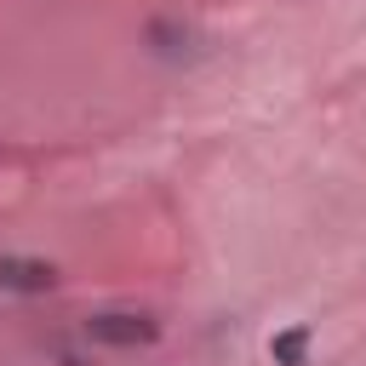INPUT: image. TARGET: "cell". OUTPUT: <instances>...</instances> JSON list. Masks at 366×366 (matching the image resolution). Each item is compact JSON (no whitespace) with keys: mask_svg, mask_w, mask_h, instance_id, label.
Instances as JSON below:
<instances>
[{"mask_svg":"<svg viewBox=\"0 0 366 366\" xmlns=\"http://www.w3.org/2000/svg\"><path fill=\"white\" fill-rule=\"evenodd\" d=\"M57 286V269L51 263H40V257H0V292H23V297H34V292H51Z\"/></svg>","mask_w":366,"mask_h":366,"instance_id":"7a4b0ae2","label":"cell"},{"mask_svg":"<svg viewBox=\"0 0 366 366\" xmlns=\"http://www.w3.org/2000/svg\"><path fill=\"white\" fill-rule=\"evenodd\" d=\"M309 343H315L309 326H286V332L269 337V360L274 366H309Z\"/></svg>","mask_w":366,"mask_h":366,"instance_id":"3957f363","label":"cell"},{"mask_svg":"<svg viewBox=\"0 0 366 366\" xmlns=\"http://www.w3.org/2000/svg\"><path fill=\"white\" fill-rule=\"evenodd\" d=\"M86 337L103 349H149L160 337V320L143 309H97V315H86Z\"/></svg>","mask_w":366,"mask_h":366,"instance_id":"6da1fadb","label":"cell"}]
</instances>
